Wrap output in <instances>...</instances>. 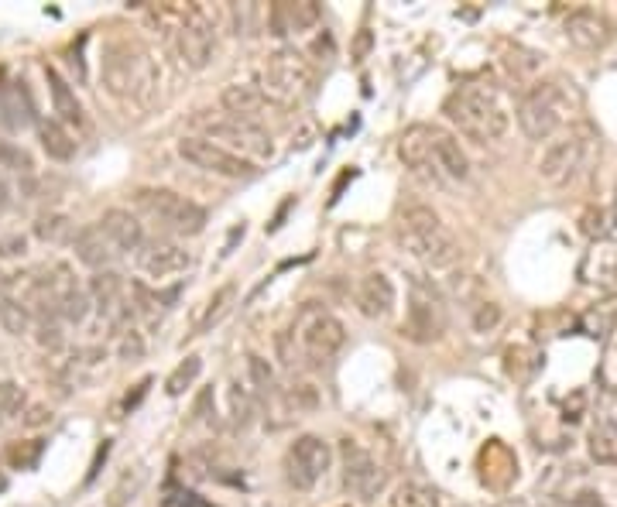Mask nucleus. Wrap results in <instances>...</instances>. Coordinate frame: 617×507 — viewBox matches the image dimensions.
Wrapping results in <instances>:
<instances>
[{
    "mask_svg": "<svg viewBox=\"0 0 617 507\" xmlns=\"http://www.w3.org/2000/svg\"><path fill=\"white\" fill-rule=\"evenodd\" d=\"M395 244L402 247L405 254L419 257V261L432 271H453L463 257L460 240L443 227L436 209H429L422 203H412L402 209V216H398V223H395Z\"/></svg>",
    "mask_w": 617,
    "mask_h": 507,
    "instance_id": "nucleus-1",
    "label": "nucleus"
},
{
    "mask_svg": "<svg viewBox=\"0 0 617 507\" xmlns=\"http://www.w3.org/2000/svg\"><path fill=\"white\" fill-rule=\"evenodd\" d=\"M100 83L114 100L148 103L158 90V69L148 48H141L131 38H117L103 48L100 59Z\"/></svg>",
    "mask_w": 617,
    "mask_h": 507,
    "instance_id": "nucleus-2",
    "label": "nucleus"
},
{
    "mask_svg": "<svg viewBox=\"0 0 617 507\" xmlns=\"http://www.w3.org/2000/svg\"><path fill=\"white\" fill-rule=\"evenodd\" d=\"M576 103L580 100H576L573 83H566V79H539L518 103V127H522L528 141H552L566 131Z\"/></svg>",
    "mask_w": 617,
    "mask_h": 507,
    "instance_id": "nucleus-3",
    "label": "nucleus"
},
{
    "mask_svg": "<svg viewBox=\"0 0 617 507\" xmlns=\"http://www.w3.org/2000/svg\"><path fill=\"white\" fill-rule=\"evenodd\" d=\"M446 120L463 134V138L477 144H494L508 134L511 117L504 110V103L484 86H456V90L443 100Z\"/></svg>",
    "mask_w": 617,
    "mask_h": 507,
    "instance_id": "nucleus-4",
    "label": "nucleus"
},
{
    "mask_svg": "<svg viewBox=\"0 0 617 507\" xmlns=\"http://www.w3.org/2000/svg\"><path fill=\"white\" fill-rule=\"evenodd\" d=\"M597 158H600V138L594 127L587 124L570 127V131H563L559 138H552L542 148L539 179L549 185H570L580 175H587Z\"/></svg>",
    "mask_w": 617,
    "mask_h": 507,
    "instance_id": "nucleus-5",
    "label": "nucleus"
},
{
    "mask_svg": "<svg viewBox=\"0 0 617 507\" xmlns=\"http://www.w3.org/2000/svg\"><path fill=\"white\" fill-rule=\"evenodd\" d=\"M192 134L196 138H206L220 148L234 151L237 158H247V162H268L275 155V144H271V134L258 124H247L240 117L230 114H210V110H199L196 117L189 120Z\"/></svg>",
    "mask_w": 617,
    "mask_h": 507,
    "instance_id": "nucleus-6",
    "label": "nucleus"
},
{
    "mask_svg": "<svg viewBox=\"0 0 617 507\" xmlns=\"http://www.w3.org/2000/svg\"><path fill=\"white\" fill-rule=\"evenodd\" d=\"M312 66L302 59L295 48H278V52L264 55V62L258 66V90L275 100L278 107H295L312 93Z\"/></svg>",
    "mask_w": 617,
    "mask_h": 507,
    "instance_id": "nucleus-7",
    "label": "nucleus"
},
{
    "mask_svg": "<svg viewBox=\"0 0 617 507\" xmlns=\"http://www.w3.org/2000/svg\"><path fill=\"white\" fill-rule=\"evenodd\" d=\"M292 340L299 343V353L312 367H323L343 350V343H347V326H343L330 309H323L319 302H306L299 309V316H295Z\"/></svg>",
    "mask_w": 617,
    "mask_h": 507,
    "instance_id": "nucleus-8",
    "label": "nucleus"
},
{
    "mask_svg": "<svg viewBox=\"0 0 617 507\" xmlns=\"http://www.w3.org/2000/svg\"><path fill=\"white\" fill-rule=\"evenodd\" d=\"M134 206L148 220H155L165 233H175V237H196L210 223V213L196 199L179 196L172 189H138L134 192Z\"/></svg>",
    "mask_w": 617,
    "mask_h": 507,
    "instance_id": "nucleus-9",
    "label": "nucleus"
},
{
    "mask_svg": "<svg viewBox=\"0 0 617 507\" xmlns=\"http://www.w3.org/2000/svg\"><path fill=\"white\" fill-rule=\"evenodd\" d=\"M408 312H405V326L402 336H408L412 343L426 346L436 343L446 333V299L439 292V285H432V278L412 275L408 281Z\"/></svg>",
    "mask_w": 617,
    "mask_h": 507,
    "instance_id": "nucleus-10",
    "label": "nucleus"
},
{
    "mask_svg": "<svg viewBox=\"0 0 617 507\" xmlns=\"http://www.w3.org/2000/svg\"><path fill=\"white\" fill-rule=\"evenodd\" d=\"M175 52H179L182 66L199 72L213 62L216 55V18L206 7L192 4L182 7L179 24H175Z\"/></svg>",
    "mask_w": 617,
    "mask_h": 507,
    "instance_id": "nucleus-11",
    "label": "nucleus"
},
{
    "mask_svg": "<svg viewBox=\"0 0 617 507\" xmlns=\"http://www.w3.org/2000/svg\"><path fill=\"white\" fill-rule=\"evenodd\" d=\"M179 158L189 162L192 168H199V172L220 175V179H230V182H247L258 175V165L254 162L237 158L234 151L220 148V144H213L206 138H196V134H186V138L179 141Z\"/></svg>",
    "mask_w": 617,
    "mask_h": 507,
    "instance_id": "nucleus-12",
    "label": "nucleus"
},
{
    "mask_svg": "<svg viewBox=\"0 0 617 507\" xmlns=\"http://www.w3.org/2000/svg\"><path fill=\"white\" fill-rule=\"evenodd\" d=\"M333 463V449L330 442L316 432H306L288 446L285 453V480L295 490H312L319 484V477H326Z\"/></svg>",
    "mask_w": 617,
    "mask_h": 507,
    "instance_id": "nucleus-13",
    "label": "nucleus"
},
{
    "mask_svg": "<svg viewBox=\"0 0 617 507\" xmlns=\"http://www.w3.org/2000/svg\"><path fill=\"white\" fill-rule=\"evenodd\" d=\"M340 466H343V484H347L350 494L364 497V501H374V497L384 490V470L381 463L360 446L357 439H343L340 442Z\"/></svg>",
    "mask_w": 617,
    "mask_h": 507,
    "instance_id": "nucleus-14",
    "label": "nucleus"
},
{
    "mask_svg": "<svg viewBox=\"0 0 617 507\" xmlns=\"http://www.w3.org/2000/svg\"><path fill=\"white\" fill-rule=\"evenodd\" d=\"M134 264H138L141 275L165 281L192 268V251H186V247L172 237H148L141 244V251L134 254Z\"/></svg>",
    "mask_w": 617,
    "mask_h": 507,
    "instance_id": "nucleus-15",
    "label": "nucleus"
},
{
    "mask_svg": "<svg viewBox=\"0 0 617 507\" xmlns=\"http://www.w3.org/2000/svg\"><path fill=\"white\" fill-rule=\"evenodd\" d=\"M398 155H402V165L408 168L415 182H422L426 189H443L446 179L439 172L436 158H432V148H429V127L426 124H415L398 138Z\"/></svg>",
    "mask_w": 617,
    "mask_h": 507,
    "instance_id": "nucleus-16",
    "label": "nucleus"
},
{
    "mask_svg": "<svg viewBox=\"0 0 617 507\" xmlns=\"http://www.w3.org/2000/svg\"><path fill=\"white\" fill-rule=\"evenodd\" d=\"M220 107L227 110L230 117H240L247 124H264L275 110H282L275 100H268L258 86H247V83H230L220 90Z\"/></svg>",
    "mask_w": 617,
    "mask_h": 507,
    "instance_id": "nucleus-17",
    "label": "nucleus"
},
{
    "mask_svg": "<svg viewBox=\"0 0 617 507\" xmlns=\"http://www.w3.org/2000/svg\"><path fill=\"white\" fill-rule=\"evenodd\" d=\"M429 148L436 158L439 172L446 182H467L470 179V155L463 151V144L456 134L443 131V127H429Z\"/></svg>",
    "mask_w": 617,
    "mask_h": 507,
    "instance_id": "nucleus-18",
    "label": "nucleus"
},
{
    "mask_svg": "<svg viewBox=\"0 0 617 507\" xmlns=\"http://www.w3.org/2000/svg\"><path fill=\"white\" fill-rule=\"evenodd\" d=\"M72 251H76V261L86 264L93 275L96 271H110L114 257L120 254L114 247V240L103 233L100 223H86V227H79L76 237H72Z\"/></svg>",
    "mask_w": 617,
    "mask_h": 507,
    "instance_id": "nucleus-19",
    "label": "nucleus"
},
{
    "mask_svg": "<svg viewBox=\"0 0 617 507\" xmlns=\"http://www.w3.org/2000/svg\"><path fill=\"white\" fill-rule=\"evenodd\" d=\"M354 299H357L360 316H367V319H388L391 312H395L398 295H395V285H391L388 275H381V271H371V275L360 278Z\"/></svg>",
    "mask_w": 617,
    "mask_h": 507,
    "instance_id": "nucleus-20",
    "label": "nucleus"
},
{
    "mask_svg": "<svg viewBox=\"0 0 617 507\" xmlns=\"http://www.w3.org/2000/svg\"><path fill=\"white\" fill-rule=\"evenodd\" d=\"M566 42L580 52H604L611 42V24L597 11H576L566 18Z\"/></svg>",
    "mask_w": 617,
    "mask_h": 507,
    "instance_id": "nucleus-21",
    "label": "nucleus"
},
{
    "mask_svg": "<svg viewBox=\"0 0 617 507\" xmlns=\"http://www.w3.org/2000/svg\"><path fill=\"white\" fill-rule=\"evenodd\" d=\"M100 227L110 240H114V247L120 254H138L141 244L148 240L144 223L131 213V209H120V206L107 209V213L100 216Z\"/></svg>",
    "mask_w": 617,
    "mask_h": 507,
    "instance_id": "nucleus-22",
    "label": "nucleus"
},
{
    "mask_svg": "<svg viewBox=\"0 0 617 507\" xmlns=\"http://www.w3.org/2000/svg\"><path fill=\"white\" fill-rule=\"evenodd\" d=\"M316 21H319V4H312V0L268 7V28H271V35H278V38L292 35V31L316 28Z\"/></svg>",
    "mask_w": 617,
    "mask_h": 507,
    "instance_id": "nucleus-23",
    "label": "nucleus"
},
{
    "mask_svg": "<svg viewBox=\"0 0 617 507\" xmlns=\"http://www.w3.org/2000/svg\"><path fill=\"white\" fill-rule=\"evenodd\" d=\"M45 79H48V93H52V110L59 114V124L83 127L86 114H83V103H79L76 90L59 76V69H45Z\"/></svg>",
    "mask_w": 617,
    "mask_h": 507,
    "instance_id": "nucleus-24",
    "label": "nucleus"
},
{
    "mask_svg": "<svg viewBox=\"0 0 617 507\" xmlns=\"http://www.w3.org/2000/svg\"><path fill=\"white\" fill-rule=\"evenodd\" d=\"M38 138H42V148L52 162H72V155H76V138L59 120H42L38 124Z\"/></svg>",
    "mask_w": 617,
    "mask_h": 507,
    "instance_id": "nucleus-25",
    "label": "nucleus"
},
{
    "mask_svg": "<svg viewBox=\"0 0 617 507\" xmlns=\"http://www.w3.org/2000/svg\"><path fill=\"white\" fill-rule=\"evenodd\" d=\"M580 275L597 285H611L617 278V247L614 244H594V251L583 257Z\"/></svg>",
    "mask_w": 617,
    "mask_h": 507,
    "instance_id": "nucleus-26",
    "label": "nucleus"
},
{
    "mask_svg": "<svg viewBox=\"0 0 617 507\" xmlns=\"http://www.w3.org/2000/svg\"><path fill=\"white\" fill-rule=\"evenodd\" d=\"M90 312H93V299H90V292H86L83 285L69 288V292L55 302V316H59L62 323H69V326H83L86 319H90Z\"/></svg>",
    "mask_w": 617,
    "mask_h": 507,
    "instance_id": "nucleus-27",
    "label": "nucleus"
},
{
    "mask_svg": "<svg viewBox=\"0 0 617 507\" xmlns=\"http://www.w3.org/2000/svg\"><path fill=\"white\" fill-rule=\"evenodd\" d=\"M0 329L11 336H28L35 329V316H31V305L24 299H4L0 302Z\"/></svg>",
    "mask_w": 617,
    "mask_h": 507,
    "instance_id": "nucleus-28",
    "label": "nucleus"
},
{
    "mask_svg": "<svg viewBox=\"0 0 617 507\" xmlns=\"http://www.w3.org/2000/svg\"><path fill=\"white\" fill-rule=\"evenodd\" d=\"M391 507H439V494L419 480H405L391 494Z\"/></svg>",
    "mask_w": 617,
    "mask_h": 507,
    "instance_id": "nucleus-29",
    "label": "nucleus"
},
{
    "mask_svg": "<svg viewBox=\"0 0 617 507\" xmlns=\"http://www.w3.org/2000/svg\"><path fill=\"white\" fill-rule=\"evenodd\" d=\"M583 326H587L590 336H607L611 329L617 326V295H611V299L597 302L594 309L583 316Z\"/></svg>",
    "mask_w": 617,
    "mask_h": 507,
    "instance_id": "nucleus-30",
    "label": "nucleus"
},
{
    "mask_svg": "<svg viewBox=\"0 0 617 507\" xmlns=\"http://www.w3.org/2000/svg\"><path fill=\"white\" fill-rule=\"evenodd\" d=\"M539 66H542V55L532 52V48L515 45V48H508V55H504V69H508L515 79H532L535 72H539Z\"/></svg>",
    "mask_w": 617,
    "mask_h": 507,
    "instance_id": "nucleus-31",
    "label": "nucleus"
},
{
    "mask_svg": "<svg viewBox=\"0 0 617 507\" xmlns=\"http://www.w3.org/2000/svg\"><path fill=\"white\" fill-rule=\"evenodd\" d=\"M31 333H35V343L48 353H55V350L66 346V333H62L59 316H48V312H42V316L35 319V329H31Z\"/></svg>",
    "mask_w": 617,
    "mask_h": 507,
    "instance_id": "nucleus-32",
    "label": "nucleus"
},
{
    "mask_svg": "<svg viewBox=\"0 0 617 507\" xmlns=\"http://www.w3.org/2000/svg\"><path fill=\"white\" fill-rule=\"evenodd\" d=\"M247 377H251V384H254V394H258V398H264L268 401L271 394H275V370H271V364L264 357H258V353H251V357H247Z\"/></svg>",
    "mask_w": 617,
    "mask_h": 507,
    "instance_id": "nucleus-33",
    "label": "nucleus"
},
{
    "mask_svg": "<svg viewBox=\"0 0 617 507\" xmlns=\"http://www.w3.org/2000/svg\"><path fill=\"white\" fill-rule=\"evenodd\" d=\"M199 370H203V360H199V357H186V360H182V364L175 367L172 374H168V381H165L168 398H179V394H186V388H192V384H196Z\"/></svg>",
    "mask_w": 617,
    "mask_h": 507,
    "instance_id": "nucleus-34",
    "label": "nucleus"
},
{
    "mask_svg": "<svg viewBox=\"0 0 617 507\" xmlns=\"http://www.w3.org/2000/svg\"><path fill=\"white\" fill-rule=\"evenodd\" d=\"M501 319H504V309L494 299H480L474 309H470V326H474V333L480 336L494 333V329L501 326Z\"/></svg>",
    "mask_w": 617,
    "mask_h": 507,
    "instance_id": "nucleus-35",
    "label": "nucleus"
},
{
    "mask_svg": "<svg viewBox=\"0 0 617 507\" xmlns=\"http://www.w3.org/2000/svg\"><path fill=\"white\" fill-rule=\"evenodd\" d=\"M28 412V391L18 381H0V415L21 418Z\"/></svg>",
    "mask_w": 617,
    "mask_h": 507,
    "instance_id": "nucleus-36",
    "label": "nucleus"
},
{
    "mask_svg": "<svg viewBox=\"0 0 617 507\" xmlns=\"http://www.w3.org/2000/svg\"><path fill=\"white\" fill-rule=\"evenodd\" d=\"M597 432H607V436H617V388H604L597 394Z\"/></svg>",
    "mask_w": 617,
    "mask_h": 507,
    "instance_id": "nucleus-37",
    "label": "nucleus"
},
{
    "mask_svg": "<svg viewBox=\"0 0 617 507\" xmlns=\"http://www.w3.org/2000/svg\"><path fill=\"white\" fill-rule=\"evenodd\" d=\"M234 292H237L234 285H223V288H216V295H213L210 302H206V316L199 319V333H206V329L216 326L223 316H227L230 302H234Z\"/></svg>",
    "mask_w": 617,
    "mask_h": 507,
    "instance_id": "nucleus-38",
    "label": "nucleus"
},
{
    "mask_svg": "<svg viewBox=\"0 0 617 507\" xmlns=\"http://www.w3.org/2000/svg\"><path fill=\"white\" fill-rule=\"evenodd\" d=\"M450 292H453L463 305H467V309H474L480 299H487V292H484V285H480L477 275H453V278H450Z\"/></svg>",
    "mask_w": 617,
    "mask_h": 507,
    "instance_id": "nucleus-39",
    "label": "nucleus"
},
{
    "mask_svg": "<svg viewBox=\"0 0 617 507\" xmlns=\"http://www.w3.org/2000/svg\"><path fill=\"white\" fill-rule=\"evenodd\" d=\"M69 230V216L66 213H42L35 220V237L45 240V244H55L62 240V233Z\"/></svg>",
    "mask_w": 617,
    "mask_h": 507,
    "instance_id": "nucleus-40",
    "label": "nucleus"
},
{
    "mask_svg": "<svg viewBox=\"0 0 617 507\" xmlns=\"http://www.w3.org/2000/svg\"><path fill=\"white\" fill-rule=\"evenodd\" d=\"M258 14L261 11L254 4H230L227 7V18H230V24H234V35H251Z\"/></svg>",
    "mask_w": 617,
    "mask_h": 507,
    "instance_id": "nucleus-41",
    "label": "nucleus"
},
{
    "mask_svg": "<svg viewBox=\"0 0 617 507\" xmlns=\"http://www.w3.org/2000/svg\"><path fill=\"white\" fill-rule=\"evenodd\" d=\"M117 357L124 360V364H138V360L144 357V340H141L138 329H124V333H120Z\"/></svg>",
    "mask_w": 617,
    "mask_h": 507,
    "instance_id": "nucleus-42",
    "label": "nucleus"
},
{
    "mask_svg": "<svg viewBox=\"0 0 617 507\" xmlns=\"http://www.w3.org/2000/svg\"><path fill=\"white\" fill-rule=\"evenodd\" d=\"M580 230L587 233L590 240H604L607 237V213L604 209H597V206H590V209H583V216H580Z\"/></svg>",
    "mask_w": 617,
    "mask_h": 507,
    "instance_id": "nucleus-43",
    "label": "nucleus"
},
{
    "mask_svg": "<svg viewBox=\"0 0 617 507\" xmlns=\"http://www.w3.org/2000/svg\"><path fill=\"white\" fill-rule=\"evenodd\" d=\"M28 254V237L24 233H4L0 237V261H14V257Z\"/></svg>",
    "mask_w": 617,
    "mask_h": 507,
    "instance_id": "nucleus-44",
    "label": "nucleus"
},
{
    "mask_svg": "<svg viewBox=\"0 0 617 507\" xmlns=\"http://www.w3.org/2000/svg\"><path fill=\"white\" fill-rule=\"evenodd\" d=\"M0 165L18 168V172H31V158L14 148V144H0Z\"/></svg>",
    "mask_w": 617,
    "mask_h": 507,
    "instance_id": "nucleus-45",
    "label": "nucleus"
},
{
    "mask_svg": "<svg viewBox=\"0 0 617 507\" xmlns=\"http://www.w3.org/2000/svg\"><path fill=\"white\" fill-rule=\"evenodd\" d=\"M230 405H234V418H237L240 425H247V422H251V415H254L251 394H247V391H240V388H234V391H230Z\"/></svg>",
    "mask_w": 617,
    "mask_h": 507,
    "instance_id": "nucleus-46",
    "label": "nucleus"
},
{
    "mask_svg": "<svg viewBox=\"0 0 617 507\" xmlns=\"http://www.w3.org/2000/svg\"><path fill=\"white\" fill-rule=\"evenodd\" d=\"M21 422L28 425V429H42V425L52 422V408H45V405H28V412L21 415Z\"/></svg>",
    "mask_w": 617,
    "mask_h": 507,
    "instance_id": "nucleus-47",
    "label": "nucleus"
},
{
    "mask_svg": "<svg viewBox=\"0 0 617 507\" xmlns=\"http://www.w3.org/2000/svg\"><path fill=\"white\" fill-rule=\"evenodd\" d=\"M7 203V182H4V175H0V206Z\"/></svg>",
    "mask_w": 617,
    "mask_h": 507,
    "instance_id": "nucleus-48",
    "label": "nucleus"
},
{
    "mask_svg": "<svg viewBox=\"0 0 617 507\" xmlns=\"http://www.w3.org/2000/svg\"><path fill=\"white\" fill-rule=\"evenodd\" d=\"M498 507H528L525 501H501Z\"/></svg>",
    "mask_w": 617,
    "mask_h": 507,
    "instance_id": "nucleus-49",
    "label": "nucleus"
},
{
    "mask_svg": "<svg viewBox=\"0 0 617 507\" xmlns=\"http://www.w3.org/2000/svg\"><path fill=\"white\" fill-rule=\"evenodd\" d=\"M7 487V480H4V473H0V490H4Z\"/></svg>",
    "mask_w": 617,
    "mask_h": 507,
    "instance_id": "nucleus-50",
    "label": "nucleus"
},
{
    "mask_svg": "<svg viewBox=\"0 0 617 507\" xmlns=\"http://www.w3.org/2000/svg\"><path fill=\"white\" fill-rule=\"evenodd\" d=\"M0 422H4V415H0Z\"/></svg>",
    "mask_w": 617,
    "mask_h": 507,
    "instance_id": "nucleus-51",
    "label": "nucleus"
}]
</instances>
